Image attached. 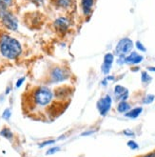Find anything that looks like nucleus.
Wrapping results in <instances>:
<instances>
[{
	"mask_svg": "<svg viewBox=\"0 0 155 157\" xmlns=\"http://www.w3.org/2000/svg\"><path fill=\"white\" fill-rule=\"evenodd\" d=\"M0 52L8 59H15L20 55L22 48L20 43L9 35H4L0 40Z\"/></svg>",
	"mask_w": 155,
	"mask_h": 157,
	"instance_id": "nucleus-1",
	"label": "nucleus"
},
{
	"mask_svg": "<svg viewBox=\"0 0 155 157\" xmlns=\"http://www.w3.org/2000/svg\"><path fill=\"white\" fill-rule=\"evenodd\" d=\"M52 97H53L52 91L47 87H39L38 89L35 90L33 94L34 103L41 107L49 105L51 102Z\"/></svg>",
	"mask_w": 155,
	"mask_h": 157,
	"instance_id": "nucleus-2",
	"label": "nucleus"
},
{
	"mask_svg": "<svg viewBox=\"0 0 155 157\" xmlns=\"http://www.w3.org/2000/svg\"><path fill=\"white\" fill-rule=\"evenodd\" d=\"M0 19H1L3 25L7 29L11 31H15L18 28V21L15 16L9 12L7 9L5 10H0Z\"/></svg>",
	"mask_w": 155,
	"mask_h": 157,
	"instance_id": "nucleus-3",
	"label": "nucleus"
},
{
	"mask_svg": "<svg viewBox=\"0 0 155 157\" xmlns=\"http://www.w3.org/2000/svg\"><path fill=\"white\" fill-rule=\"evenodd\" d=\"M133 49V43L130 38L121 39L115 48V53L119 56H126L127 53H130Z\"/></svg>",
	"mask_w": 155,
	"mask_h": 157,
	"instance_id": "nucleus-4",
	"label": "nucleus"
},
{
	"mask_svg": "<svg viewBox=\"0 0 155 157\" xmlns=\"http://www.w3.org/2000/svg\"><path fill=\"white\" fill-rule=\"evenodd\" d=\"M112 101L109 95H106L105 97L101 98L97 102V109L102 116L106 115L109 112V109H111V107H112Z\"/></svg>",
	"mask_w": 155,
	"mask_h": 157,
	"instance_id": "nucleus-5",
	"label": "nucleus"
},
{
	"mask_svg": "<svg viewBox=\"0 0 155 157\" xmlns=\"http://www.w3.org/2000/svg\"><path fill=\"white\" fill-rule=\"evenodd\" d=\"M70 76V73L63 68H55L51 71V78L53 82H61L66 80Z\"/></svg>",
	"mask_w": 155,
	"mask_h": 157,
	"instance_id": "nucleus-6",
	"label": "nucleus"
},
{
	"mask_svg": "<svg viewBox=\"0 0 155 157\" xmlns=\"http://www.w3.org/2000/svg\"><path fill=\"white\" fill-rule=\"evenodd\" d=\"M114 60V56L112 53H107L104 57V62H103V65H102V71L107 75V73L109 72L112 66V63Z\"/></svg>",
	"mask_w": 155,
	"mask_h": 157,
	"instance_id": "nucleus-7",
	"label": "nucleus"
},
{
	"mask_svg": "<svg viewBox=\"0 0 155 157\" xmlns=\"http://www.w3.org/2000/svg\"><path fill=\"white\" fill-rule=\"evenodd\" d=\"M142 61H143V56L135 52H132L130 55L126 56L124 60L126 64H130V65H137V64H139Z\"/></svg>",
	"mask_w": 155,
	"mask_h": 157,
	"instance_id": "nucleus-8",
	"label": "nucleus"
},
{
	"mask_svg": "<svg viewBox=\"0 0 155 157\" xmlns=\"http://www.w3.org/2000/svg\"><path fill=\"white\" fill-rule=\"evenodd\" d=\"M54 27L56 28V30L59 32H66L70 27V21L65 17H59L54 22Z\"/></svg>",
	"mask_w": 155,
	"mask_h": 157,
	"instance_id": "nucleus-9",
	"label": "nucleus"
},
{
	"mask_svg": "<svg viewBox=\"0 0 155 157\" xmlns=\"http://www.w3.org/2000/svg\"><path fill=\"white\" fill-rule=\"evenodd\" d=\"M114 94H115L116 98L121 101H125L127 97H129V90H127V89H126L120 85H117L115 87Z\"/></svg>",
	"mask_w": 155,
	"mask_h": 157,
	"instance_id": "nucleus-10",
	"label": "nucleus"
},
{
	"mask_svg": "<svg viewBox=\"0 0 155 157\" xmlns=\"http://www.w3.org/2000/svg\"><path fill=\"white\" fill-rule=\"evenodd\" d=\"M82 11L85 15H89L92 13V9L93 6V0H82Z\"/></svg>",
	"mask_w": 155,
	"mask_h": 157,
	"instance_id": "nucleus-11",
	"label": "nucleus"
},
{
	"mask_svg": "<svg viewBox=\"0 0 155 157\" xmlns=\"http://www.w3.org/2000/svg\"><path fill=\"white\" fill-rule=\"evenodd\" d=\"M142 110H143V109L140 108V107L139 108H135L133 109L129 110V112L126 113V116L129 117V118H137L141 114Z\"/></svg>",
	"mask_w": 155,
	"mask_h": 157,
	"instance_id": "nucleus-12",
	"label": "nucleus"
},
{
	"mask_svg": "<svg viewBox=\"0 0 155 157\" xmlns=\"http://www.w3.org/2000/svg\"><path fill=\"white\" fill-rule=\"evenodd\" d=\"M117 109H118V112L122 113H127L130 109V105L127 102H126V101H121V102L118 104Z\"/></svg>",
	"mask_w": 155,
	"mask_h": 157,
	"instance_id": "nucleus-13",
	"label": "nucleus"
},
{
	"mask_svg": "<svg viewBox=\"0 0 155 157\" xmlns=\"http://www.w3.org/2000/svg\"><path fill=\"white\" fill-rule=\"evenodd\" d=\"M141 79H142V82L145 83V84H147V83H149L151 81V77L149 76V75L147 71H143L142 72Z\"/></svg>",
	"mask_w": 155,
	"mask_h": 157,
	"instance_id": "nucleus-14",
	"label": "nucleus"
},
{
	"mask_svg": "<svg viewBox=\"0 0 155 157\" xmlns=\"http://www.w3.org/2000/svg\"><path fill=\"white\" fill-rule=\"evenodd\" d=\"M13 2V0H0V10H5Z\"/></svg>",
	"mask_w": 155,
	"mask_h": 157,
	"instance_id": "nucleus-15",
	"label": "nucleus"
},
{
	"mask_svg": "<svg viewBox=\"0 0 155 157\" xmlns=\"http://www.w3.org/2000/svg\"><path fill=\"white\" fill-rule=\"evenodd\" d=\"M1 135L4 136L5 138H7V139H11L13 137V132L9 130V128H3L1 131Z\"/></svg>",
	"mask_w": 155,
	"mask_h": 157,
	"instance_id": "nucleus-16",
	"label": "nucleus"
},
{
	"mask_svg": "<svg viewBox=\"0 0 155 157\" xmlns=\"http://www.w3.org/2000/svg\"><path fill=\"white\" fill-rule=\"evenodd\" d=\"M58 5L64 8H68L70 5V0H58Z\"/></svg>",
	"mask_w": 155,
	"mask_h": 157,
	"instance_id": "nucleus-17",
	"label": "nucleus"
},
{
	"mask_svg": "<svg viewBox=\"0 0 155 157\" xmlns=\"http://www.w3.org/2000/svg\"><path fill=\"white\" fill-rule=\"evenodd\" d=\"M154 95H152V94H149V95H147L145 97V99H144V103L145 104H150V103H152L153 102V100H154Z\"/></svg>",
	"mask_w": 155,
	"mask_h": 157,
	"instance_id": "nucleus-18",
	"label": "nucleus"
},
{
	"mask_svg": "<svg viewBox=\"0 0 155 157\" xmlns=\"http://www.w3.org/2000/svg\"><path fill=\"white\" fill-rule=\"evenodd\" d=\"M60 151V149L58 147H51L50 150H48V151H47V154L49 155V154H53V153H55V152H57V151Z\"/></svg>",
	"mask_w": 155,
	"mask_h": 157,
	"instance_id": "nucleus-19",
	"label": "nucleus"
},
{
	"mask_svg": "<svg viewBox=\"0 0 155 157\" xmlns=\"http://www.w3.org/2000/svg\"><path fill=\"white\" fill-rule=\"evenodd\" d=\"M127 146H129L130 149L132 150H136V149H138V145L136 144L134 141H129L127 142Z\"/></svg>",
	"mask_w": 155,
	"mask_h": 157,
	"instance_id": "nucleus-20",
	"label": "nucleus"
},
{
	"mask_svg": "<svg viewBox=\"0 0 155 157\" xmlns=\"http://www.w3.org/2000/svg\"><path fill=\"white\" fill-rule=\"evenodd\" d=\"M136 48H137L138 50H140V51H142V52H146L145 46H144L140 41H137V42H136Z\"/></svg>",
	"mask_w": 155,
	"mask_h": 157,
	"instance_id": "nucleus-21",
	"label": "nucleus"
},
{
	"mask_svg": "<svg viewBox=\"0 0 155 157\" xmlns=\"http://www.w3.org/2000/svg\"><path fill=\"white\" fill-rule=\"evenodd\" d=\"M11 117V110L9 109H7L5 112L3 113V118L4 119H9Z\"/></svg>",
	"mask_w": 155,
	"mask_h": 157,
	"instance_id": "nucleus-22",
	"label": "nucleus"
},
{
	"mask_svg": "<svg viewBox=\"0 0 155 157\" xmlns=\"http://www.w3.org/2000/svg\"><path fill=\"white\" fill-rule=\"evenodd\" d=\"M24 80H25V78H24V77H22V78H20L19 80H18V81L16 82V87H17V88H19V87L22 85V83L24 82Z\"/></svg>",
	"mask_w": 155,
	"mask_h": 157,
	"instance_id": "nucleus-23",
	"label": "nucleus"
},
{
	"mask_svg": "<svg viewBox=\"0 0 155 157\" xmlns=\"http://www.w3.org/2000/svg\"><path fill=\"white\" fill-rule=\"evenodd\" d=\"M54 143V141L52 140V141H46V142H44V143H42L41 145H40V147H45V146H47V145H51V144H53Z\"/></svg>",
	"mask_w": 155,
	"mask_h": 157,
	"instance_id": "nucleus-24",
	"label": "nucleus"
},
{
	"mask_svg": "<svg viewBox=\"0 0 155 157\" xmlns=\"http://www.w3.org/2000/svg\"><path fill=\"white\" fill-rule=\"evenodd\" d=\"M124 133H125L126 135H129V136H134V133H133L131 131H129V130H127V131H125Z\"/></svg>",
	"mask_w": 155,
	"mask_h": 157,
	"instance_id": "nucleus-25",
	"label": "nucleus"
},
{
	"mask_svg": "<svg viewBox=\"0 0 155 157\" xmlns=\"http://www.w3.org/2000/svg\"><path fill=\"white\" fill-rule=\"evenodd\" d=\"M30 1H32L35 4H38V5H41L43 3V0H30Z\"/></svg>",
	"mask_w": 155,
	"mask_h": 157,
	"instance_id": "nucleus-26",
	"label": "nucleus"
},
{
	"mask_svg": "<svg viewBox=\"0 0 155 157\" xmlns=\"http://www.w3.org/2000/svg\"><path fill=\"white\" fill-rule=\"evenodd\" d=\"M143 157H155V152H152V153H149L148 155H145Z\"/></svg>",
	"mask_w": 155,
	"mask_h": 157,
	"instance_id": "nucleus-27",
	"label": "nucleus"
},
{
	"mask_svg": "<svg viewBox=\"0 0 155 157\" xmlns=\"http://www.w3.org/2000/svg\"><path fill=\"white\" fill-rule=\"evenodd\" d=\"M148 70H149V71H150L155 72V67H149V68H148Z\"/></svg>",
	"mask_w": 155,
	"mask_h": 157,
	"instance_id": "nucleus-28",
	"label": "nucleus"
},
{
	"mask_svg": "<svg viewBox=\"0 0 155 157\" xmlns=\"http://www.w3.org/2000/svg\"><path fill=\"white\" fill-rule=\"evenodd\" d=\"M92 133H93V132H86V133H82V135H88V134H92Z\"/></svg>",
	"mask_w": 155,
	"mask_h": 157,
	"instance_id": "nucleus-29",
	"label": "nucleus"
}]
</instances>
